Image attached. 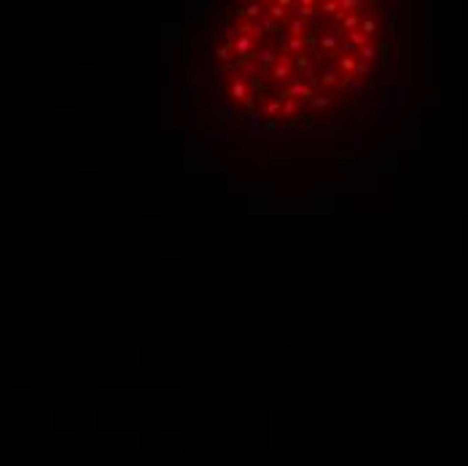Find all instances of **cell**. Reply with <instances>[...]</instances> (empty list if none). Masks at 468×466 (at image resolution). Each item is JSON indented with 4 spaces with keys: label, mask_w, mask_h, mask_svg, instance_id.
I'll list each match as a JSON object with an SVG mask.
<instances>
[{
    "label": "cell",
    "mask_w": 468,
    "mask_h": 466,
    "mask_svg": "<svg viewBox=\"0 0 468 466\" xmlns=\"http://www.w3.org/2000/svg\"><path fill=\"white\" fill-rule=\"evenodd\" d=\"M358 57H361L363 62H372L374 57H377V49L372 43H366V46H361V49H358Z\"/></svg>",
    "instance_id": "15"
},
{
    "label": "cell",
    "mask_w": 468,
    "mask_h": 466,
    "mask_svg": "<svg viewBox=\"0 0 468 466\" xmlns=\"http://www.w3.org/2000/svg\"><path fill=\"white\" fill-rule=\"evenodd\" d=\"M280 108H283V100H280V97H269V100H264L261 111H264L266 119H272V116H277V113H280Z\"/></svg>",
    "instance_id": "6"
},
{
    "label": "cell",
    "mask_w": 468,
    "mask_h": 466,
    "mask_svg": "<svg viewBox=\"0 0 468 466\" xmlns=\"http://www.w3.org/2000/svg\"><path fill=\"white\" fill-rule=\"evenodd\" d=\"M352 76L366 78V76H369V62H355V70H352Z\"/></svg>",
    "instance_id": "20"
},
{
    "label": "cell",
    "mask_w": 468,
    "mask_h": 466,
    "mask_svg": "<svg viewBox=\"0 0 468 466\" xmlns=\"http://www.w3.org/2000/svg\"><path fill=\"white\" fill-rule=\"evenodd\" d=\"M312 97H315V92L301 81V78H293L285 89H280V100H304V102H312Z\"/></svg>",
    "instance_id": "1"
},
{
    "label": "cell",
    "mask_w": 468,
    "mask_h": 466,
    "mask_svg": "<svg viewBox=\"0 0 468 466\" xmlns=\"http://www.w3.org/2000/svg\"><path fill=\"white\" fill-rule=\"evenodd\" d=\"M293 62H291L288 54H277V62L272 65L269 70V78H275V81H288V78H293Z\"/></svg>",
    "instance_id": "2"
},
{
    "label": "cell",
    "mask_w": 468,
    "mask_h": 466,
    "mask_svg": "<svg viewBox=\"0 0 468 466\" xmlns=\"http://www.w3.org/2000/svg\"><path fill=\"white\" fill-rule=\"evenodd\" d=\"M336 46H339V33H336V35H334V33H328V35H323V38H321V49L334 51Z\"/></svg>",
    "instance_id": "12"
},
{
    "label": "cell",
    "mask_w": 468,
    "mask_h": 466,
    "mask_svg": "<svg viewBox=\"0 0 468 466\" xmlns=\"http://www.w3.org/2000/svg\"><path fill=\"white\" fill-rule=\"evenodd\" d=\"M347 41L355 46V49H361V46H366V43H369V38L363 35L361 30H352V33H347Z\"/></svg>",
    "instance_id": "13"
},
{
    "label": "cell",
    "mask_w": 468,
    "mask_h": 466,
    "mask_svg": "<svg viewBox=\"0 0 468 466\" xmlns=\"http://www.w3.org/2000/svg\"><path fill=\"white\" fill-rule=\"evenodd\" d=\"M318 11H321V14H339V3H334V0H328V3H321V5H318Z\"/></svg>",
    "instance_id": "16"
},
{
    "label": "cell",
    "mask_w": 468,
    "mask_h": 466,
    "mask_svg": "<svg viewBox=\"0 0 468 466\" xmlns=\"http://www.w3.org/2000/svg\"><path fill=\"white\" fill-rule=\"evenodd\" d=\"M328 105H331V97H326V95H315L310 102V108H328Z\"/></svg>",
    "instance_id": "18"
},
{
    "label": "cell",
    "mask_w": 468,
    "mask_h": 466,
    "mask_svg": "<svg viewBox=\"0 0 468 466\" xmlns=\"http://www.w3.org/2000/svg\"><path fill=\"white\" fill-rule=\"evenodd\" d=\"M277 62V54L272 49H261V51H256V57H253V65H259V67H272Z\"/></svg>",
    "instance_id": "5"
},
{
    "label": "cell",
    "mask_w": 468,
    "mask_h": 466,
    "mask_svg": "<svg viewBox=\"0 0 468 466\" xmlns=\"http://www.w3.org/2000/svg\"><path fill=\"white\" fill-rule=\"evenodd\" d=\"M339 8H342V11H350V8H363V3H361V0H342V3H339Z\"/></svg>",
    "instance_id": "21"
},
{
    "label": "cell",
    "mask_w": 468,
    "mask_h": 466,
    "mask_svg": "<svg viewBox=\"0 0 468 466\" xmlns=\"http://www.w3.org/2000/svg\"><path fill=\"white\" fill-rule=\"evenodd\" d=\"M361 22H363V16H361V14H345V19H342V25H345V33L358 30V27H361Z\"/></svg>",
    "instance_id": "10"
},
{
    "label": "cell",
    "mask_w": 468,
    "mask_h": 466,
    "mask_svg": "<svg viewBox=\"0 0 468 466\" xmlns=\"http://www.w3.org/2000/svg\"><path fill=\"white\" fill-rule=\"evenodd\" d=\"M291 62H293V73H304L307 67L312 65V54H307V51H304V54L293 57V60H291Z\"/></svg>",
    "instance_id": "9"
},
{
    "label": "cell",
    "mask_w": 468,
    "mask_h": 466,
    "mask_svg": "<svg viewBox=\"0 0 468 466\" xmlns=\"http://www.w3.org/2000/svg\"><path fill=\"white\" fill-rule=\"evenodd\" d=\"M339 67L345 70V76H347V73H352V70H355V57H342Z\"/></svg>",
    "instance_id": "19"
},
{
    "label": "cell",
    "mask_w": 468,
    "mask_h": 466,
    "mask_svg": "<svg viewBox=\"0 0 468 466\" xmlns=\"http://www.w3.org/2000/svg\"><path fill=\"white\" fill-rule=\"evenodd\" d=\"M234 16H245L248 22L261 19V16H264V5H261V3H248V5H242V8L234 11Z\"/></svg>",
    "instance_id": "4"
},
{
    "label": "cell",
    "mask_w": 468,
    "mask_h": 466,
    "mask_svg": "<svg viewBox=\"0 0 468 466\" xmlns=\"http://www.w3.org/2000/svg\"><path fill=\"white\" fill-rule=\"evenodd\" d=\"M304 19H291L288 25V38H304Z\"/></svg>",
    "instance_id": "11"
},
{
    "label": "cell",
    "mask_w": 468,
    "mask_h": 466,
    "mask_svg": "<svg viewBox=\"0 0 468 466\" xmlns=\"http://www.w3.org/2000/svg\"><path fill=\"white\" fill-rule=\"evenodd\" d=\"M342 49H345V51H358V49H355V46H352L350 41H342Z\"/></svg>",
    "instance_id": "22"
},
{
    "label": "cell",
    "mask_w": 468,
    "mask_h": 466,
    "mask_svg": "<svg viewBox=\"0 0 468 466\" xmlns=\"http://www.w3.org/2000/svg\"><path fill=\"white\" fill-rule=\"evenodd\" d=\"M264 8H266V16H269L272 22H283L285 14H288V11H285V5H280V3H266Z\"/></svg>",
    "instance_id": "8"
},
{
    "label": "cell",
    "mask_w": 468,
    "mask_h": 466,
    "mask_svg": "<svg viewBox=\"0 0 468 466\" xmlns=\"http://www.w3.org/2000/svg\"><path fill=\"white\" fill-rule=\"evenodd\" d=\"M229 95L234 97L237 102H245L250 97V89H248V81L242 76H232V84H229Z\"/></svg>",
    "instance_id": "3"
},
{
    "label": "cell",
    "mask_w": 468,
    "mask_h": 466,
    "mask_svg": "<svg viewBox=\"0 0 468 466\" xmlns=\"http://www.w3.org/2000/svg\"><path fill=\"white\" fill-rule=\"evenodd\" d=\"M358 30H361L363 35L369 38V35H372V33H377V22H374V19H363V22H361V27H358Z\"/></svg>",
    "instance_id": "17"
},
{
    "label": "cell",
    "mask_w": 468,
    "mask_h": 466,
    "mask_svg": "<svg viewBox=\"0 0 468 466\" xmlns=\"http://www.w3.org/2000/svg\"><path fill=\"white\" fill-rule=\"evenodd\" d=\"M280 116H299V105H296V100H283Z\"/></svg>",
    "instance_id": "14"
},
{
    "label": "cell",
    "mask_w": 468,
    "mask_h": 466,
    "mask_svg": "<svg viewBox=\"0 0 468 466\" xmlns=\"http://www.w3.org/2000/svg\"><path fill=\"white\" fill-rule=\"evenodd\" d=\"M318 84H321V86H336V84H339V73H336V65H331L326 73H321V76H318Z\"/></svg>",
    "instance_id": "7"
}]
</instances>
